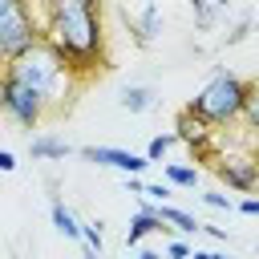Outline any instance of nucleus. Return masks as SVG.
<instances>
[{"instance_id": "4be33fe9", "label": "nucleus", "mask_w": 259, "mask_h": 259, "mask_svg": "<svg viewBox=\"0 0 259 259\" xmlns=\"http://www.w3.org/2000/svg\"><path fill=\"white\" fill-rule=\"evenodd\" d=\"M166 259H190V247H186L182 239H170V243H166Z\"/></svg>"}, {"instance_id": "20e7f679", "label": "nucleus", "mask_w": 259, "mask_h": 259, "mask_svg": "<svg viewBox=\"0 0 259 259\" xmlns=\"http://www.w3.org/2000/svg\"><path fill=\"white\" fill-rule=\"evenodd\" d=\"M40 40V20L32 16L28 0H0V65L20 57Z\"/></svg>"}, {"instance_id": "cd10ccee", "label": "nucleus", "mask_w": 259, "mask_h": 259, "mask_svg": "<svg viewBox=\"0 0 259 259\" xmlns=\"http://www.w3.org/2000/svg\"><path fill=\"white\" fill-rule=\"evenodd\" d=\"M138 259H166V255H162V251H142Z\"/></svg>"}, {"instance_id": "aec40b11", "label": "nucleus", "mask_w": 259, "mask_h": 259, "mask_svg": "<svg viewBox=\"0 0 259 259\" xmlns=\"http://www.w3.org/2000/svg\"><path fill=\"white\" fill-rule=\"evenodd\" d=\"M202 202H206V206H214V210H231V206H235V202H231L227 194H219V190H206V194H202Z\"/></svg>"}, {"instance_id": "f3484780", "label": "nucleus", "mask_w": 259, "mask_h": 259, "mask_svg": "<svg viewBox=\"0 0 259 259\" xmlns=\"http://www.w3.org/2000/svg\"><path fill=\"white\" fill-rule=\"evenodd\" d=\"M81 243H85L89 251H97V255H101V243H105V223H101V219L81 223Z\"/></svg>"}, {"instance_id": "c756f323", "label": "nucleus", "mask_w": 259, "mask_h": 259, "mask_svg": "<svg viewBox=\"0 0 259 259\" xmlns=\"http://www.w3.org/2000/svg\"><path fill=\"white\" fill-rule=\"evenodd\" d=\"M81 4H85V8H97V12H101V0H81Z\"/></svg>"}, {"instance_id": "c85d7f7f", "label": "nucleus", "mask_w": 259, "mask_h": 259, "mask_svg": "<svg viewBox=\"0 0 259 259\" xmlns=\"http://www.w3.org/2000/svg\"><path fill=\"white\" fill-rule=\"evenodd\" d=\"M81 247H85V243H81ZM81 255H85V259H101V255H97V251H89V247H85Z\"/></svg>"}, {"instance_id": "0eeeda50", "label": "nucleus", "mask_w": 259, "mask_h": 259, "mask_svg": "<svg viewBox=\"0 0 259 259\" xmlns=\"http://www.w3.org/2000/svg\"><path fill=\"white\" fill-rule=\"evenodd\" d=\"M214 130L202 121V117H194L190 109H182L178 117H174V142H182V146H190V154L194 158H206L210 150H214Z\"/></svg>"}, {"instance_id": "39448f33", "label": "nucleus", "mask_w": 259, "mask_h": 259, "mask_svg": "<svg viewBox=\"0 0 259 259\" xmlns=\"http://www.w3.org/2000/svg\"><path fill=\"white\" fill-rule=\"evenodd\" d=\"M0 113H4L8 121H16L20 130H36V125L45 121L49 105H45L32 89H24V85L12 81L8 73H0Z\"/></svg>"}, {"instance_id": "f03ea898", "label": "nucleus", "mask_w": 259, "mask_h": 259, "mask_svg": "<svg viewBox=\"0 0 259 259\" xmlns=\"http://www.w3.org/2000/svg\"><path fill=\"white\" fill-rule=\"evenodd\" d=\"M0 73H8L12 81H20L24 89H32L49 109L61 101V93H65V89H69V81H73V77L65 73V65L57 61V53H53L45 40H36V45H32V49H24L20 57H12Z\"/></svg>"}, {"instance_id": "393cba45", "label": "nucleus", "mask_w": 259, "mask_h": 259, "mask_svg": "<svg viewBox=\"0 0 259 259\" xmlns=\"http://www.w3.org/2000/svg\"><path fill=\"white\" fill-rule=\"evenodd\" d=\"M239 210H243V214H251V219H259V198H243V202H239Z\"/></svg>"}, {"instance_id": "423d86ee", "label": "nucleus", "mask_w": 259, "mask_h": 259, "mask_svg": "<svg viewBox=\"0 0 259 259\" xmlns=\"http://www.w3.org/2000/svg\"><path fill=\"white\" fill-rule=\"evenodd\" d=\"M214 174L231 190H255L259 186V158L255 154H223L214 162Z\"/></svg>"}, {"instance_id": "2eb2a0df", "label": "nucleus", "mask_w": 259, "mask_h": 259, "mask_svg": "<svg viewBox=\"0 0 259 259\" xmlns=\"http://www.w3.org/2000/svg\"><path fill=\"white\" fill-rule=\"evenodd\" d=\"M166 182H170V186H186V190H194V186H198V166L166 162Z\"/></svg>"}, {"instance_id": "ddd939ff", "label": "nucleus", "mask_w": 259, "mask_h": 259, "mask_svg": "<svg viewBox=\"0 0 259 259\" xmlns=\"http://www.w3.org/2000/svg\"><path fill=\"white\" fill-rule=\"evenodd\" d=\"M117 105H121L125 113H146V109L154 105V89H150V85H125V89L117 93Z\"/></svg>"}, {"instance_id": "5701e85b", "label": "nucleus", "mask_w": 259, "mask_h": 259, "mask_svg": "<svg viewBox=\"0 0 259 259\" xmlns=\"http://www.w3.org/2000/svg\"><path fill=\"white\" fill-rule=\"evenodd\" d=\"M16 170V154L12 150H0V174H12Z\"/></svg>"}, {"instance_id": "f8f14e48", "label": "nucleus", "mask_w": 259, "mask_h": 259, "mask_svg": "<svg viewBox=\"0 0 259 259\" xmlns=\"http://www.w3.org/2000/svg\"><path fill=\"white\" fill-rule=\"evenodd\" d=\"M158 219L166 223V227H174V231H182V235H198V219L190 214V210H182V206H170V202H158Z\"/></svg>"}, {"instance_id": "f257e3e1", "label": "nucleus", "mask_w": 259, "mask_h": 259, "mask_svg": "<svg viewBox=\"0 0 259 259\" xmlns=\"http://www.w3.org/2000/svg\"><path fill=\"white\" fill-rule=\"evenodd\" d=\"M40 40L57 53L69 77H89L105 69V28L101 12L85 8L81 0H49L40 20Z\"/></svg>"}, {"instance_id": "6e6552de", "label": "nucleus", "mask_w": 259, "mask_h": 259, "mask_svg": "<svg viewBox=\"0 0 259 259\" xmlns=\"http://www.w3.org/2000/svg\"><path fill=\"white\" fill-rule=\"evenodd\" d=\"M81 158H85V162H97V166H113V170H121L125 178H130V174H142V170L150 166L146 154L117 150V146H81Z\"/></svg>"}, {"instance_id": "bb28decb", "label": "nucleus", "mask_w": 259, "mask_h": 259, "mask_svg": "<svg viewBox=\"0 0 259 259\" xmlns=\"http://www.w3.org/2000/svg\"><path fill=\"white\" fill-rule=\"evenodd\" d=\"M190 259H214V251H190Z\"/></svg>"}, {"instance_id": "412c9836", "label": "nucleus", "mask_w": 259, "mask_h": 259, "mask_svg": "<svg viewBox=\"0 0 259 259\" xmlns=\"http://www.w3.org/2000/svg\"><path fill=\"white\" fill-rule=\"evenodd\" d=\"M146 198L166 202V198H170V182H150V186H146Z\"/></svg>"}, {"instance_id": "a211bd4d", "label": "nucleus", "mask_w": 259, "mask_h": 259, "mask_svg": "<svg viewBox=\"0 0 259 259\" xmlns=\"http://www.w3.org/2000/svg\"><path fill=\"white\" fill-rule=\"evenodd\" d=\"M170 146H174V134H158V138H150V146H146V162H162V158L170 154Z\"/></svg>"}, {"instance_id": "7ed1b4c3", "label": "nucleus", "mask_w": 259, "mask_h": 259, "mask_svg": "<svg viewBox=\"0 0 259 259\" xmlns=\"http://www.w3.org/2000/svg\"><path fill=\"white\" fill-rule=\"evenodd\" d=\"M243 97H247V81L235 77V73L214 69V77L198 89V97L186 101V109H190L194 117H202V121L214 130V125H231V121H239V113H243Z\"/></svg>"}, {"instance_id": "4468645a", "label": "nucleus", "mask_w": 259, "mask_h": 259, "mask_svg": "<svg viewBox=\"0 0 259 259\" xmlns=\"http://www.w3.org/2000/svg\"><path fill=\"white\" fill-rule=\"evenodd\" d=\"M49 214H53V227H57L65 239H77V243H81V223H77V214H73L61 198H53V202H49Z\"/></svg>"}, {"instance_id": "b1692460", "label": "nucleus", "mask_w": 259, "mask_h": 259, "mask_svg": "<svg viewBox=\"0 0 259 259\" xmlns=\"http://www.w3.org/2000/svg\"><path fill=\"white\" fill-rule=\"evenodd\" d=\"M125 190H130V194H146V182H142V174H130V178H125Z\"/></svg>"}, {"instance_id": "1a4fd4ad", "label": "nucleus", "mask_w": 259, "mask_h": 259, "mask_svg": "<svg viewBox=\"0 0 259 259\" xmlns=\"http://www.w3.org/2000/svg\"><path fill=\"white\" fill-rule=\"evenodd\" d=\"M154 231H170V227L158 219V206H154V202H146V206L130 219V227H125V243H130V247H138V243H142L146 235H154Z\"/></svg>"}, {"instance_id": "9b49d317", "label": "nucleus", "mask_w": 259, "mask_h": 259, "mask_svg": "<svg viewBox=\"0 0 259 259\" xmlns=\"http://www.w3.org/2000/svg\"><path fill=\"white\" fill-rule=\"evenodd\" d=\"M158 32H162V12H158V4H146V8L138 12V20H134V40H138L142 49H150Z\"/></svg>"}, {"instance_id": "6ab92c4d", "label": "nucleus", "mask_w": 259, "mask_h": 259, "mask_svg": "<svg viewBox=\"0 0 259 259\" xmlns=\"http://www.w3.org/2000/svg\"><path fill=\"white\" fill-rule=\"evenodd\" d=\"M190 12H194V20H198V28H210V24H214V16H219L206 0H190Z\"/></svg>"}, {"instance_id": "a878e982", "label": "nucleus", "mask_w": 259, "mask_h": 259, "mask_svg": "<svg viewBox=\"0 0 259 259\" xmlns=\"http://www.w3.org/2000/svg\"><path fill=\"white\" fill-rule=\"evenodd\" d=\"M198 231H206V235H210V239H219V243H227V231H223V227H206V223H202V227H198Z\"/></svg>"}, {"instance_id": "dca6fc26", "label": "nucleus", "mask_w": 259, "mask_h": 259, "mask_svg": "<svg viewBox=\"0 0 259 259\" xmlns=\"http://www.w3.org/2000/svg\"><path fill=\"white\" fill-rule=\"evenodd\" d=\"M239 121H243L247 130L259 134V81H247V97H243V113H239Z\"/></svg>"}, {"instance_id": "7c9ffc66", "label": "nucleus", "mask_w": 259, "mask_h": 259, "mask_svg": "<svg viewBox=\"0 0 259 259\" xmlns=\"http://www.w3.org/2000/svg\"><path fill=\"white\" fill-rule=\"evenodd\" d=\"M214 259H235V255H219V251H214Z\"/></svg>"}, {"instance_id": "9d476101", "label": "nucleus", "mask_w": 259, "mask_h": 259, "mask_svg": "<svg viewBox=\"0 0 259 259\" xmlns=\"http://www.w3.org/2000/svg\"><path fill=\"white\" fill-rule=\"evenodd\" d=\"M28 154H32L36 162H65V158L73 154V146H69L65 138L40 134V138H32V142H28Z\"/></svg>"}]
</instances>
